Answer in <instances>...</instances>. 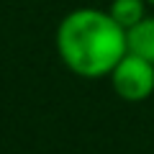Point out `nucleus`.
I'll return each mask as SVG.
<instances>
[{"label": "nucleus", "mask_w": 154, "mask_h": 154, "mask_svg": "<svg viewBox=\"0 0 154 154\" xmlns=\"http://www.w3.org/2000/svg\"><path fill=\"white\" fill-rule=\"evenodd\" d=\"M57 51L69 72L80 77H105L128 51L126 28L108 11L77 8L62 18L57 28Z\"/></svg>", "instance_id": "f257e3e1"}, {"label": "nucleus", "mask_w": 154, "mask_h": 154, "mask_svg": "<svg viewBox=\"0 0 154 154\" xmlns=\"http://www.w3.org/2000/svg\"><path fill=\"white\" fill-rule=\"evenodd\" d=\"M108 77L116 95L128 103H141L154 93V64L131 51L123 54V59L113 67Z\"/></svg>", "instance_id": "f03ea898"}, {"label": "nucleus", "mask_w": 154, "mask_h": 154, "mask_svg": "<svg viewBox=\"0 0 154 154\" xmlns=\"http://www.w3.org/2000/svg\"><path fill=\"white\" fill-rule=\"evenodd\" d=\"M126 44H128L131 54H136V57L154 64V16H146L144 21H139L136 26L128 28Z\"/></svg>", "instance_id": "7ed1b4c3"}, {"label": "nucleus", "mask_w": 154, "mask_h": 154, "mask_svg": "<svg viewBox=\"0 0 154 154\" xmlns=\"http://www.w3.org/2000/svg\"><path fill=\"white\" fill-rule=\"evenodd\" d=\"M146 5H149V0H113L108 13L113 16V21L118 26H123L128 31L131 26H136L139 21L146 18Z\"/></svg>", "instance_id": "20e7f679"}, {"label": "nucleus", "mask_w": 154, "mask_h": 154, "mask_svg": "<svg viewBox=\"0 0 154 154\" xmlns=\"http://www.w3.org/2000/svg\"><path fill=\"white\" fill-rule=\"evenodd\" d=\"M149 5H154V0H149Z\"/></svg>", "instance_id": "39448f33"}]
</instances>
